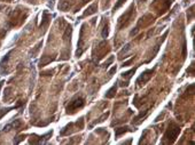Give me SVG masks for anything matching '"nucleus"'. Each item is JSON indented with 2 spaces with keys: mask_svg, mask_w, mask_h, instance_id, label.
<instances>
[{
  "mask_svg": "<svg viewBox=\"0 0 195 145\" xmlns=\"http://www.w3.org/2000/svg\"><path fill=\"white\" fill-rule=\"evenodd\" d=\"M71 32H72V28H71V25H68L67 26V30H65V33L63 34V41H70V37H71Z\"/></svg>",
  "mask_w": 195,
  "mask_h": 145,
  "instance_id": "9d476101",
  "label": "nucleus"
},
{
  "mask_svg": "<svg viewBox=\"0 0 195 145\" xmlns=\"http://www.w3.org/2000/svg\"><path fill=\"white\" fill-rule=\"evenodd\" d=\"M131 142H132V139H129V140H126V142H123L122 144H131Z\"/></svg>",
  "mask_w": 195,
  "mask_h": 145,
  "instance_id": "5701e85b",
  "label": "nucleus"
},
{
  "mask_svg": "<svg viewBox=\"0 0 195 145\" xmlns=\"http://www.w3.org/2000/svg\"><path fill=\"white\" fill-rule=\"evenodd\" d=\"M140 3H146V0H139Z\"/></svg>",
  "mask_w": 195,
  "mask_h": 145,
  "instance_id": "393cba45",
  "label": "nucleus"
},
{
  "mask_svg": "<svg viewBox=\"0 0 195 145\" xmlns=\"http://www.w3.org/2000/svg\"><path fill=\"white\" fill-rule=\"evenodd\" d=\"M125 1H126V0H117L116 5H115V6H114V8H113V12L115 13V12H116V11H117V9H118V8H120V7H121V6L125 3Z\"/></svg>",
  "mask_w": 195,
  "mask_h": 145,
  "instance_id": "2eb2a0df",
  "label": "nucleus"
},
{
  "mask_svg": "<svg viewBox=\"0 0 195 145\" xmlns=\"http://www.w3.org/2000/svg\"><path fill=\"white\" fill-rule=\"evenodd\" d=\"M116 90H117V85H115V86H113L107 93H106V95H105V97L106 98H113V97H115V94H116Z\"/></svg>",
  "mask_w": 195,
  "mask_h": 145,
  "instance_id": "1a4fd4ad",
  "label": "nucleus"
},
{
  "mask_svg": "<svg viewBox=\"0 0 195 145\" xmlns=\"http://www.w3.org/2000/svg\"><path fill=\"white\" fill-rule=\"evenodd\" d=\"M41 45H43V41H40V42H39V44H38V45L36 46V48H35L33 50H31V55H36V54L38 53V50L40 49V47H41Z\"/></svg>",
  "mask_w": 195,
  "mask_h": 145,
  "instance_id": "a211bd4d",
  "label": "nucleus"
},
{
  "mask_svg": "<svg viewBox=\"0 0 195 145\" xmlns=\"http://www.w3.org/2000/svg\"><path fill=\"white\" fill-rule=\"evenodd\" d=\"M116 69H117V66H116V65H114V66L109 70V76H113V74L115 73V72H116Z\"/></svg>",
  "mask_w": 195,
  "mask_h": 145,
  "instance_id": "4be33fe9",
  "label": "nucleus"
},
{
  "mask_svg": "<svg viewBox=\"0 0 195 145\" xmlns=\"http://www.w3.org/2000/svg\"><path fill=\"white\" fill-rule=\"evenodd\" d=\"M179 132H180V128H179L176 123L172 122V123L169 126V128L166 129L162 143H163V144H166V143H168V144H171V143H173V142L176 140V138L178 137Z\"/></svg>",
  "mask_w": 195,
  "mask_h": 145,
  "instance_id": "f257e3e1",
  "label": "nucleus"
},
{
  "mask_svg": "<svg viewBox=\"0 0 195 145\" xmlns=\"http://www.w3.org/2000/svg\"><path fill=\"white\" fill-rule=\"evenodd\" d=\"M14 107H5V109H0V119H1L5 114H7L11 110H13Z\"/></svg>",
  "mask_w": 195,
  "mask_h": 145,
  "instance_id": "ddd939ff",
  "label": "nucleus"
},
{
  "mask_svg": "<svg viewBox=\"0 0 195 145\" xmlns=\"http://www.w3.org/2000/svg\"><path fill=\"white\" fill-rule=\"evenodd\" d=\"M154 71H155V69H153V70H146L144 73H141V76L137 79V84H138V85H145V84L152 78V76H153V73H154Z\"/></svg>",
  "mask_w": 195,
  "mask_h": 145,
  "instance_id": "20e7f679",
  "label": "nucleus"
},
{
  "mask_svg": "<svg viewBox=\"0 0 195 145\" xmlns=\"http://www.w3.org/2000/svg\"><path fill=\"white\" fill-rule=\"evenodd\" d=\"M108 115H109V112H107V113H104L99 119H98L94 123H99V122H102V121H105V119H107L108 118Z\"/></svg>",
  "mask_w": 195,
  "mask_h": 145,
  "instance_id": "f3484780",
  "label": "nucleus"
},
{
  "mask_svg": "<svg viewBox=\"0 0 195 145\" xmlns=\"http://www.w3.org/2000/svg\"><path fill=\"white\" fill-rule=\"evenodd\" d=\"M193 16H194V7L192 6L189 8V11L187 12V20H188V22H190L193 20Z\"/></svg>",
  "mask_w": 195,
  "mask_h": 145,
  "instance_id": "4468645a",
  "label": "nucleus"
},
{
  "mask_svg": "<svg viewBox=\"0 0 195 145\" xmlns=\"http://www.w3.org/2000/svg\"><path fill=\"white\" fill-rule=\"evenodd\" d=\"M3 84H4V81H0V89H1V87H3Z\"/></svg>",
  "mask_w": 195,
  "mask_h": 145,
  "instance_id": "b1692460",
  "label": "nucleus"
},
{
  "mask_svg": "<svg viewBox=\"0 0 195 145\" xmlns=\"http://www.w3.org/2000/svg\"><path fill=\"white\" fill-rule=\"evenodd\" d=\"M136 72V69H132V70H130V71H128V72H123L122 73V78H124V79H130L131 77H132V74Z\"/></svg>",
  "mask_w": 195,
  "mask_h": 145,
  "instance_id": "f8f14e48",
  "label": "nucleus"
},
{
  "mask_svg": "<svg viewBox=\"0 0 195 145\" xmlns=\"http://www.w3.org/2000/svg\"><path fill=\"white\" fill-rule=\"evenodd\" d=\"M84 104H85V100H84L83 97H77V98L72 100V101L69 103V105L67 106V113H68V114L75 113L78 109L83 107Z\"/></svg>",
  "mask_w": 195,
  "mask_h": 145,
  "instance_id": "7ed1b4c3",
  "label": "nucleus"
},
{
  "mask_svg": "<svg viewBox=\"0 0 195 145\" xmlns=\"http://www.w3.org/2000/svg\"><path fill=\"white\" fill-rule=\"evenodd\" d=\"M128 131H132V129H130L128 126L116 128V129H115V137H116V138H120L122 135H124V134L128 132Z\"/></svg>",
  "mask_w": 195,
  "mask_h": 145,
  "instance_id": "0eeeda50",
  "label": "nucleus"
},
{
  "mask_svg": "<svg viewBox=\"0 0 195 145\" xmlns=\"http://www.w3.org/2000/svg\"><path fill=\"white\" fill-rule=\"evenodd\" d=\"M55 59V57H49V56H43L41 57V59L39 61V66L41 67V66H45V65H47L48 63H51V62H53Z\"/></svg>",
  "mask_w": 195,
  "mask_h": 145,
  "instance_id": "6e6552de",
  "label": "nucleus"
},
{
  "mask_svg": "<svg viewBox=\"0 0 195 145\" xmlns=\"http://www.w3.org/2000/svg\"><path fill=\"white\" fill-rule=\"evenodd\" d=\"M130 48H131V47H130V44H129V45H126V46H125V48H123V49L120 51V59H121V57H122L123 55H125V54L130 50Z\"/></svg>",
  "mask_w": 195,
  "mask_h": 145,
  "instance_id": "dca6fc26",
  "label": "nucleus"
},
{
  "mask_svg": "<svg viewBox=\"0 0 195 145\" xmlns=\"http://www.w3.org/2000/svg\"><path fill=\"white\" fill-rule=\"evenodd\" d=\"M133 61H134V58H130L129 61H126V62H124L122 66H129V65H131V64L133 63Z\"/></svg>",
  "mask_w": 195,
  "mask_h": 145,
  "instance_id": "412c9836",
  "label": "nucleus"
},
{
  "mask_svg": "<svg viewBox=\"0 0 195 145\" xmlns=\"http://www.w3.org/2000/svg\"><path fill=\"white\" fill-rule=\"evenodd\" d=\"M134 8H136V7H134V5L132 4V5L130 6V8L128 9V12H126L124 15H122V16L120 17V20H118V30L124 29L125 26H128V25L131 23L132 18L134 17V14H136Z\"/></svg>",
  "mask_w": 195,
  "mask_h": 145,
  "instance_id": "f03ea898",
  "label": "nucleus"
},
{
  "mask_svg": "<svg viewBox=\"0 0 195 145\" xmlns=\"http://www.w3.org/2000/svg\"><path fill=\"white\" fill-rule=\"evenodd\" d=\"M113 61H114V57H113V56H112V57H110V58H109V59H108V61H107V62H105V63H104V64H102V66H104V67H106V69H107V67H108V66H109V64H110V63H113Z\"/></svg>",
  "mask_w": 195,
  "mask_h": 145,
  "instance_id": "6ab92c4d",
  "label": "nucleus"
},
{
  "mask_svg": "<svg viewBox=\"0 0 195 145\" xmlns=\"http://www.w3.org/2000/svg\"><path fill=\"white\" fill-rule=\"evenodd\" d=\"M4 8V6H0V9H3Z\"/></svg>",
  "mask_w": 195,
  "mask_h": 145,
  "instance_id": "bb28decb",
  "label": "nucleus"
},
{
  "mask_svg": "<svg viewBox=\"0 0 195 145\" xmlns=\"http://www.w3.org/2000/svg\"><path fill=\"white\" fill-rule=\"evenodd\" d=\"M21 126H22L21 120H14L13 122H11V123H8V125H6V126L4 127V131H9L11 128H12V129H20Z\"/></svg>",
  "mask_w": 195,
  "mask_h": 145,
  "instance_id": "39448f33",
  "label": "nucleus"
},
{
  "mask_svg": "<svg viewBox=\"0 0 195 145\" xmlns=\"http://www.w3.org/2000/svg\"><path fill=\"white\" fill-rule=\"evenodd\" d=\"M22 139H24V135H20V136H17V137H16V139H14V143H15V144H19Z\"/></svg>",
  "mask_w": 195,
  "mask_h": 145,
  "instance_id": "aec40b11",
  "label": "nucleus"
},
{
  "mask_svg": "<svg viewBox=\"0 0 195 145\" xmlns=\"http://www.w3.org/2000/svg\"><path fill=\"white\" fill-rule=\"evenodd\" d=\"M49 18H51V15H49L47 12H44V13H43V22H41V24H40V28L47 25V23L49 22Z\"/></svg>",
  "mask_w": 195,
  "mask_h": 145,
  "instance_id": "9b49d317",
  "label": "nucleus"
},
{
  "mask_svg": "<svg viewBox=\"0 0 195 145\" xmlns=\"http://www.w3.org/2000/svg\"><path fill=\"white\" fill-rule=\"evenodd\" d=\"M5 1H7V3H11V1H12V0H5Z\"/></svg>",
  "mask_w": 195,
  "mask_h": 145,
  "instance_id": "a878e982",
  "label": "nucleus"
},
{
  "mask_svg": "<svg viewBox=\"0 0 195 145\" xmlns=\"http://www.w3.org/2000/svg\"><path fill=\"white\" fill-rule=\"evenodd\" d=\"M96 11H98V4H92L85 12H84V14H83V16L81 17H86V16H89V15H93V14H95L96 13Z\"/></svg>",
  "mask_w": 195,
  "mask_h": 145,
  "instance_id": "423d86ee",
  "label": "nucleus"
}]
</instances>
